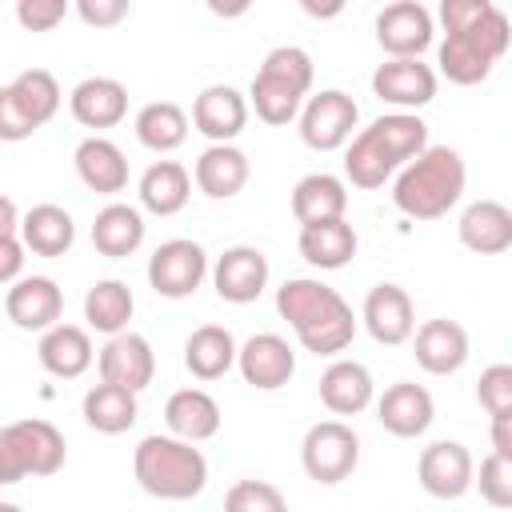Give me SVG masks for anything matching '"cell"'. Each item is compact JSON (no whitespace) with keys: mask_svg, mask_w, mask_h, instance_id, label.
I'll return each instance as SVG.
<instances>
[{"mask_svg":"<svg viewBox=\"0 0 512 512\" xmlns=\"http://www.w3.org/2000/svg\"><path fill=\"white\" fill-rule=\"evenodd\" d=\"M444 20V44H440V72L472 88L492 76L496 60L508 52V16L492 0H444L440 4Z\"/></svg>","mask_w":512,"mask_h":512,"instance_id":"1","label":"cell"},{"mask_svg":"<svg viewBox=\"0 0 512 512\" xmlns=\"http://www.w3.org/2000/svg\"><path fill=\"white\" fill-rule=\"evenodd\" d=\"M276 312L292 324L296 340L316 356H336L356 336L352 304L336 288H328L324 280H312V276L284 280L276 288Z\"/></svg>","mask_w":512,"mask_h":512,"instance_id":"2","label":"cell"},{"mask_svg":"<svg viewBox=\"0 0 512 512\" xmlns=\"http://www.w3.org/2000/svg\"><path fill=\"white\" fill-rule=\"evenodd\" d=\"M428 148V124L416 112H388L360 128L344 152V176L356 188H380L412 156Z\"/></svg>","mask_w":512,"mask_h":512,"instance_id":"3","label":"cell"},{"mask_svg":"<svg viewBox=\"0 0 512 512\" xmlns=\"http://www.w3.org/2000/svg\"><path fill=\"white\" fill-rule=\"evenodd\" d=\"M464 180H468L464 156L448 144H428L396 172L392 204L412 220H440L464 196Z\"/></svg>","mask_w":512,"mask_h":512,"instance_id":"4","label":"cell"},{"mask_svg":"<svg viewBox=\"0 0 512 512\" xmlns=\"http://www.w3.org/2000/svg\"><path fill=\"white\" fill-rule=\"evenodd\" d=\"M136 484L156 500H192L208 484V460L196 444H184L176 436H144L132 452Z\"/></svg>","mask_w":512,"mask_h":512,"instance_id":"5","label":"cell"},{"mask_svg":"<svg viewBox=\"0 0 512 512\" xmlns=\"http://www.w3.org/2000/svg\"><path fill=\"white\" fill-rule=\"evenodd\" d=\"M308 88H312V56L296 44H280L256 68L244 100L256 108L264 124H288L300 116Z\"/></svg>","mask_w":512,"mask_h":512,"instance_id":"6","label":"cell"},{"mask_svg":"<svg viewBox=\"0 0 512 512\" xmlns=\"http://www.w3.org/2000/svg\"><path fill=\"white\" fill-rule=\"evenodd\" d=\"M64 456V432L48 420H16L0 428V484H16L24 476H52L64 468Z\"/></svg>","mask_w":512,"mask_h":512,"instance_id":"7","label":"cell"},{"mask_svg":"<svg viewBox=\"0 0 512 512\" xmlns=\"http://www.w3.org/2000/svg\"><path fill=\"white\" fill-rule=\"evenodd\" d=\"M300 464L316 484H340L360 464V436L344 420H320L304 432Z\"/></svg>","mask_w":512,"mask_h":512,"instance_id":"8","label":"cell"},{"mask_svg":"<svg viewBox=\"0 0 512 512\" xmlns=\"http://www.w3.org/2000/svg\"><path fill=\"white\" fill-rule=\"evenodd\" d=\"M356 120H360L356 100L340 88H324V92L308 96L300 108V140L316 152H336L352 140Z\"/></svg>","mask_w":512,"mask_h":512,"instance_id":"9","label":"cell"},{"mask_svg":"<svg viewBox=\"0 0 512 512\" xmlns=\"http://www.w3.org/2000/svg\"><path fill=\"white\" fill-rule=\"evenodd\" d=\"M208 276V252L196 240H164L152 256H148V284L168 296V300H184L192 296Z\"/></svg>","mask_w":512,"mask_h":512,"instance_id":"10","label":"cell"},{"mask_svg":"<svg viewBox=\"0 0 512 512\" xmlns=\"http://www.w3.org/2000/svg\"><path fill=\"white\" fill-rule=\"evenodd\" d=\"M476 460L460 440H436L416 460V480L436 500H460L472 488Z\"/></svg>","mask_w":512,"mask_h":512,"instance_id":"11","label":"cell"},{"mask_svg":"<svg viewBox=\"0 0 512 512\" xmlns=\"http://www.w3.org/2000/svg\"><path fill=\"white\" fill-rule=\"evenodd\" d=\"M376 44L392 60H420L432 44V12L420 0H396L376 16Z\"/></svg>","mask_w":512,"mask_h":512,"instance_id":"12","label":"cell"},{"mask_svg":"<svg viewBox=\"0 0 512 512\" xmlns=\"http://www.w3.org/2000/svg\"><path fill=\"white\" fill-rule=\"evenodd\" d=\"M236 368L244 376V384L260 388V392H276L292 380L296 372V352L284 336L276 332H256L236 348Z\"/></svg>","mask_w":512,"mask_h":512,"instance_id":"13","label":"cell"},{"mask_svg":"<svg viewBox=\"0 0 512 512\" xmlns=\"http://www.w3.org/2000/svg\"><path fill=\"white\" fill-rule=\"evenodd\" d=\"M96 368H100V380H104V384L140 392V388H148L152 376H156V352H152V344H148L140 332H116V336H108V344L100 348Z\"/></svg>","mask_w":512,"mask_h":512,"instance_id":"14","label":"cell"},{"mask_svg":"<svg viewBox=\"0 0 512 512\" xmlns=\"http://www.w3.org/2000/svg\"><path fill=\"white\" fill-rule=\"evenodd\" d=\"M216 296L228 304H252L268 288V256L252 244H232L212 264Z\"/></svg>","mask_w":512,"mask_h":512,"instance_id":"15","label":"cell"},{"mask_svg":"<svg viewBox=\"0 0 512 512\" xmlns=\"http://www.w3.org/2000/svg\"><path fill=\"white\" fill-rule=\"evenodd\" d=\"M4 312L24 332H48L52 324H60L64 292H60V284L52 276H20L4 292Z\"/></svg>","mask_w":512,"mask_h":512,"instance_id":"16","label":"cell"},{"mask_svg":"<svg viewBox=\"0 0 512 512\" xmlns=\"http://www.w3.org/2000/svg\"><path fill=\"white\" fill-rule=\"evenodd\" d=\"M360 320H364V328L376 344H404L416 332V308H412V296L400 284H376L364 296Z\"/></svg>","mask_w":512,"mask_h":512,"instance_id":"17","label":"cell"},{"mask_svg":"<svg viewBox=\"0 0 512 512\" xmlns=\"http://www.w3.org/2000/svg\"><path fill=\"white\" fill-rule=\"evenodd\" d=\"M432 416H436L432 392L424 384H412V380H400V384L384 388V396L376 400V420L384 424V432H392L400 440L424 436Z\"/></svg>","mask_w":512,"mask_h":512,"instance_id":"18","label":"cell"},{"mask_svg":"<svg viewBox=\"0 0 512 512\" xmlns=\"http://www.w3.org/2000/svg\"><path fill=\"white\" fill-rule=\"evenodd\" d=\"M372 92L396 108H424L436 100V72L424 60H384L372 72Z\"/></svg>","mask_w":512,"mask_h":512,"instance_id":"19","label":"cell"},{"mask_svg":"<svg viewBox=\"0 0 512 512\" xmlns=\"http://www.w3.org/2000/svg\"><path fill=\"white\" fill-rule=\"evenodd\" d=\"M192 124L212 144H232L248 124V100L232 84H212L192 104Z\"/></svg>","mask_w":512,"mask_h":512,"instance_id":"20","label":"cell"},{"mask_svg":"<svg viewBox=\"0 0 512 512\" xmlns=\"http://www.w3.org/2000/svg\"><path fill=\"white\" fill-rule=\"evenodd\" d=\"M412 352H416V364L432 376H452L464 368L468 360V332L456 324V320H424L416 332H412Z\"/></svg>","mask_w":512,"mask_h":512,"instance_id":"21","label":"cell"},{"mask_svg":"<svg viewBox=\"0 0 512 512\" xmlns=\"http://www.w3.org/2000/svg\"><path fill=\"white\" fill-rule=\"evenodd\" d=\"M460 244L480 256H500L512 248V212L500 200H472L460 212Z\"/></svg>","mask_w":512,"mask_h":512,"instance_id":"22","label":"cell"},{"mask_svg":"<svg viewBox=\"0 0 512 512\" xmlns=\"http://www.w3.org/2000/svg\"><path fill=\"white\" fill-rule=\"evenodd\" d=\"M164 424H168V436L184 444L212 440L220 432V404L204 388H180L164 404Z\"/></svg>","mask_w":512,"mask_h":512,"instance_id":"23","label":"cell"},{"mask_svg":"<svg viewBox=\"0 0 512 512\" xmlns=\"http://www.w3.org/2000/svg\"><path fill=\"white\" fill-rule=\"evenodd\" d=\"M68 108L84 128H112L128 116V88L112 76H88L72 88Z\"/></svg>","mask_w":512,"mask_h":512,"instance_id":"24","label":"cell"},{"mask_svg":"<svg viewBox=\"0 0 512 512\" xmlns=\"http://www.w3.org/2000/svg\"><path fill=\"white\" fill-rule=\"evenodd\" d=\"M192 176H196V188H200L204 196L228 200V196H236V192L248 184L252 164H248V156H244L236 144H208V148L196 156Z\"/></svg>","mask_w":512,"mask_h":512,"instance_id":"25","label":"cell"},{"mask_svg":"<svg viewBox=\"0 0 512 512\" xmlns=\"http://www.w3.org/2000/svg\"><path fill=\"white\" fill-rule=\"evenodd\" d=\"M36 356H40L44 372H52V376H60V380L84 376V372L92 368V360H96L88 332L76 328V324H52L48 332H40Z\"/></svg>","mask_w":512,"mask_h":512,"instance_id":"26","label":"cell"},{"mask_svg":"<svg viewBox=\"0 0 512 512\" xmlns=\"http://www.w3.org/2000/svg\"><path fill=\"white\" fill-rule=\"evenodd\" d=\"M372 372L360 360H332L320 376V400L332 416H356L372 404Z\"/></svg>","mask_w":512,"mask_h":512,"instance_id":"27","label":"cell"},{"mask_svg":"<svg viewBox=\"0 0 512 512\" xmlns=\"http://www.w3.org/2000/svg\"><path fill=\"white\" fill-rule=\"evenodd\" d=\"M72 160H76L80 180H84L92 192L116 196V192L128 188V160H124V152H120L108 136H88V140H80L76 152H72Z\"/></svg>","mask_w":512,"mask_h":512,"instance_id":"28","label":"cell"},{"mask_svg":"<svg viewBox=\"0 0 512 512\" xmlns=\"http://www.w3.org/2000/svg\"><path fill=\"white\" fill-rule=\"evenodd\" d=\"M348 212V188L332 172H308L292 188V216L296 224H320V220H340Z\"/></svg>","mask_w":512,"mask_h":512,"instance_id":"29","label":"cell"},{"mask_svg":"<svg viewBox=\"0 0 512 512\" xmlns=\"http://www.w3.org/2000/svg\"><path fill=\"white\" fill-rule=\"evenodd\" d=\"M356 228L340 216V220H320V224H304L300 228V256L320 268V272H336L344 264H352L356 256Z\"/></svg>","mask_w":512,"mask_h":512,"instance_id":"30","label":"cell"},{"mask_svg":"<svg viewBox=\"0 0 512 512\" xmlns=\"http://www.w3.org/2000/svg\"><path fill=\"white\" fill-rule=\"evenodd\" d=\"M76 240V224L60 204H36L20 216V244L32 256H64Z\"/></svg>","mask_w":512,"mask_h":512,"instance_id":"31","label":"cell"},{"mask_svg":"<svg viewBox=\"0 0 512 512\" xmlns=\"http://www.w3.org/2000/svg\"><path fill=\"white\" fill-rule=\"evenodd\" d=\"M136 192H140V204L152 216H176L188 204V196H192V176L176 160H156V164L144 168Z\"/></svg>","mask_w":512,"mask_h":512,"instance_id":"32","label":"cell"},{"mask_svg":"<svg viewBox=\"0 0 512 512\" xmlns=\"http://www.w3.org/2000/svg\"><path fill=\"white\" fill-rule=\"evenodd\" d=\"M92 244L100 256H132L144 244V216L132 204H104L92 220Z\"/></svg>","mask_w":512,"mask_h":512,"instance_id":"33","label":"cell"},{"mask_svg":"<svg viewBox=\"0 0 512 512\" xmlns=\"http://www.w3.org/2000/svg\"><path fill=\"white\" fill-rule=\"evenodd\" d=\"M236 364V340L224 324H200L184 340V368L196 380H220Z\"/></svg>","mask_w":512,"mask_h":512,"instance_id":"34","label":"cell"},{"mask_svg":"<svg viewBox=\"0 0 512 512\" xmlns=\"http://www.w3.org/2000/svg\"><path fill=\"white\" fill-rule=\"evenodd\" d=\"M80 412H84L88 428H96V432H104V436H120V432H128V428L136 424L140 404H136V392L100 380V384H92V388L84 392Z\"/></svg>","mask_w":512,"mask_h":512,"instance_id":"35","label":"cell"},{"mask_svg":"<svg viewBox=\"0 0 512 512\" xmlns=\"http://www.w3.org/2000/svg\"><path fill=\"white\" fill-rule=\"evenodd\" d=\"M132 288L124 280H96L88 292H84V320L104 332V336H116V332H128V320H132Z\"/></svg>","mask_w":512,"mask_h":512,"instance_id":"36","label":"cell"},{"mask_svg":"<svg viewBox=\"0 0 512 512\" xmlns=\"http://www.w3.org/2000/svg\"><path fill=\"white\" fill-rule=\"evenodd\" d=\"M136 140L152 152H176L188 140V116L172 100H152L136 112Z\"/></svg>","mask_w":512,"mask_h":512,"instance_id":"37","label":"cell"},{"mask_svg":"<svg viewBox=\"0 0 512 512\" xmlns=\"http://www.w3.org/2000/svg\"><path fill=\"white\" fill-rule=\"evenodd\" d=\"M12 100L20 104V112L28 116L32 128H44L56 112H60V84L48 68H24L12 84H8Z\"/></svg>","mask_w":512,"mask_h":512,"instance_id":"38","label":"cell"},{"mask_svg":"<svg viewBox=\"0 0 512 512\" xmlns=\"http://www.w3.org/2000/svg\"><path fill=\"white\" fill-rule=\"evenodd\" d=\"M224 512H288V500L268 480H236L224 492Z\"/></svg>","mask_w":512,"mask_h":512,"instance_id":"39","label":"cell"},{"mask_svg":"<svg viewBox=\"0 0 512 512\" xmlns=\"http://www.w3.org/2000/svg\"><path fill=\"white\" fill-rule=\"evenodd\" d=\"M476 400L488 416H512V364H488L480 372Z\"/></svg>","mask_w":512,"mask_h":512,"instance_id":"40","label":"cell"},{"mask_svg":"<svg viewBox=\"0 0 512 512\" xmlns=\"http://www.w3.org/2000/svg\"><path fill=\"white\" fill-rule=\"evenodd\" d=\"M472 484H480V496L492 508H512V460L488 452L480 460V476H472Z\"/></svg>","mask_w":512,"mask_h":512,"instance_id":"41","label":"cell"},{"mask_svg":"<svg viewBox=\"0 0 512 512\" xmlns=\"http://www.w3.org/2000/svg\"><path fill=\"white\" fill-rule=\"evenodd\" d=\"M64 16H68V0H20L16 4V20L28 32H52Z\"/></svg>","mask_w":512,"mask_h":512,"instance_id":"42","label":"cell"},{"mask_svg":"<svg viewBox=\"0 0 512 512\" xmlns=\"http://www.w3.org/2000/svg\"><path fill=\"white\" fill-rule=\"evenodd\" d=\"M76 12L88 28H112L128 16V0H76Z\"/></svg>","mask_w":512,"mask_h":512,"instance_id":"43","label":"cell"},{"mask_svg":"<svg viewBox=\"0 0 512 512\" xmlns=\"http://www.w3.org/2000/svg\"><path fill=\"white\" fill-rule=\"evenodd\" d=\"M36 128L28 124V116L20 112V104L12 100V92H8V84L0 88V140H8V144H16V140H28Z\"/></svg>","mask_w":512,"mask_h":512,"instance_id":"44","label":"cell"},{"mask_svg":"<svg viewBox=\"0 0 512 512\" xmlns=\"http://www.w3.org/2000/svg\"><path fill=\"white\" fill-rule=\"evenodd\" d=\"M20 268H24V244L16 236H4L0 240V288L4 284H16L20 280Z\"/></svg>","mask_w":512,"mask_h":512,"instance_id":"45","label":"cell"},{"mask_svg":"<svg viewBox=\"0 0 512 512\" xmlns=\"http://www.w3.org/2000/svg\"><path fill=\"white\" fill-rule=\"evenodd\" d=\"M492 456L512 460V416H492Z\"/></svg>","mask_w":512,"mask_h":512,"instance_id":"46","label":"cell"},{"mask_svg":"<svg viewBox=\"0 0 512 512\" xmlns=\"http://www.w3.org/2000/svg\"><path fill=\"white\" fill-rule=\"evenodd\" d=\"M16 232H20V212H16V204L8 196H0V240L16 236Z\"/></svg>","mask_w":512,"mask_h":512,"instance_id":"47","label":"cell"},{"mask_svg":"<svg viewBox=\"0 0 512 512\" xmlns=\"http://www.w3.org/2000/svg\"><path fill=\"white\" fill-rule=\"evenodd\" d=\"M0 512H24L20 504H12V500H0Z\"/></svg>","mask_w":512,"mask_h":512,"instance_id":"48","label":"cell"},{"mask_svg":"<svg viewBox=\"0 0 512 512\" xmlns=\"http://www.w3.org/2000/svg\"><path fill=\"white\" fill-rule=\"evenodd\" d=\"M0 488H4V484H0Z\"/></svg>","mask_w":512,"mask_h":512,"instance_id":"49","label":"cell"}]
</instances>
